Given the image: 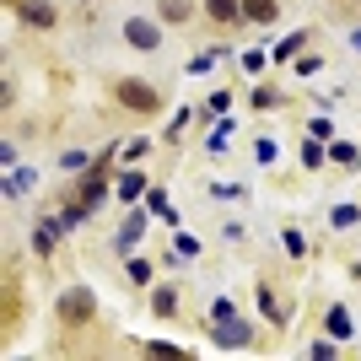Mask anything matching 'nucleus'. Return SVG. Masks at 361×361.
I'll list each match as a JSON object with an SVG mask.
<instances>
[{
	"instance_id": "11",
	"label": "nucleus",
	"mask_w": 361,
	"mask_h": 361,
	"mask_svg": "<svg viewBox=\"0 0 361 361\" xmlns=\"http://www.w3.org/2000/svg\"><path fill=\"white\" fill-rule=\"evenodd\" d=\"M151 318H178V286H151Z\"/></svg>"
},
{
	"instance_id": "21",
	"label": "nucleus",
	"mask_w": 361,
	"mask_h": 361,
	"mask_svg": "<svg viewBox=\"0 0 361 361\" xmlns=\"http://www.w3.org/2000/svg\"><path fill=\"white\" fill-rule=\"evenodd\" d=\"M200 254V238H178V254H173V259H195Z\"/></svg>"
},
{
	"instance_id": "8",
	"label": "nucleus",
	"mask_w": 361,
	"mask_h": 361,
	"mask_svg": "<svg viewBox=\"0 0 361 361\" xmlns=\"http://www.w3.org/2000/svg\"><path fill=\"white\" fill-rule=\"evenodd\" d=\"M205 22L211 27H243V0H205Z\"/></svg>"
},
{
	"instance_id": "10",
	"label": "nucleus",
	"mask_w": 361,
	"mask_h": 361,
	"mask_svg": "<svg viewBox=\"0 0 361 361\" xmlns=\"http://www.w3.org/2000/svg\"><path fill=\"white\" fill-rule=\"evenodd\" d=\"M157 16L167 27H183V22H195V0H157Z\"/></svg>"
},
{
	"instance_id": "1",
	"label": "nucleus",
	"mask_w": 361,
	"mask_h": 361,
	"mask_svg": "<svg viewBox=\"0 0 361 361\" xmlns=\"http://www.w3.org/2000/svg\"><path fill=\"white\" fill-rule=\"evenodd\" d=\"M108 97H114L124 114H135V119H151V114H162V92L151 87L146 75H114V81H108Z\"/></svg>"
},
{
	"instance_id": "18",
	"label": "nucleus",
	"mask_w": 361,
	"mask_h": 361,
	"mask_svg": "<svg viewBox=\"0 0 361 361\" xmlns=\"http://www.w3.org/2000/svg\"><path fill=\"white\" fill-rule=\"evenodd\" d=\"M140 189H146V178H140V173H130V178H124V183H119V195H124V200H135V195H140Z\"/></svg>"
},
{
	"instance_id": "24",
	"label": "nucleus",
	"mask_w": 361,
	"mask_h": 361,
	"mask_svg": "<svg viewBox=\"0 0 361 361\" xmlns=\"http://www.w3.org/2000/svg\"><path fill=\"white\" fill-rule=\"evenodd\" d=\"M350 49H356V54H361V27H356V32H350Z\"/></svg>"
},
{
	"instance_id": "7",
	"label": "nucleus",
	"mask_w": 361,
	"mask_h": 361,
	"mask_svg": "<svg viewBox=\"0 0 361 361\" xmlns=\"http://www.w3.org/2000/svg\"><path fill=\"white\" fill-rule=\"evenodd\" d=\"M75 200H81L87 211H97V205L108 200V178L103 173H75Z\"/></svg>"
},
{
	"instance_id": "5",
	"label": "nucleus",
	"mask_w": 361,
	"mask_h": 361,
	"mask_svg": "<svg viewBox=\"0 0 361 361\" xmlns=\"http://www.w3.org/2000/svg\"><path fill=\"white\" fill-rule=\"evenodd\" d=\"M124 44L151 54V49H162V27H157L151 16H124Z\"/></svg>"
},
{
	"instance_id": "16",
	"label": "nucleus",
	"mask_w": 361,
	"mask_h": 361,
	"mask_svg": "<svg viewBox=\"0 0 361 361\" xmlns=\"http://www.w3.org/2000/svg\"><path fill=\"white\" fill-rule=\"evenodd\" d=\"M140 356H167V361H178L183 350H178V345H167V340H146V345H140Z\"/></svg>"
},
{
	"instance_id": "23",
	"label": "nucleus",
	"mask_w": 361,
	"mask_h": 361,
	"mask_svg": "<svg viewBox=\"0 0 361 361\" xmlns=\"http://www.w3.org/2000/svg\"><path fill=\"white\" fill-rule=\"evenodd\" d=\"M286 248H291V259H307V243H302L297 232H286Z\"/></svg>"
},
{
	"instance_id": "9",
	"label": "nucleus",
	"mask_w": 361,
	"mask_h": 361,
	"mask_svg": "<svg viewBox=\"0 0 361 361\" xmlns=\"http://www.w3.org/2000/svg\"><path fill=\"white\" fill-rule=\"evenodd\" d=\"M243 22H254V27L281 22V0H243Z\"/></svg>"
},
{
	"instance_id": "4",
	"label": "nucleus",
	"mask_w": 361,
	"mask_h": 361,
	"mask_svg": "<svg viewBox=\"0 0 361 361\" xmlns=\"http://www.w3.org/2000/svg\"><path fill=\"white\" fill-rule=\"evenodd\" d=\"M254 297H259V313L270 318L275 329H286V324H291V302H286V291H275V281H259Z\"/></svg>"
},
{
	"instance_id": "17",
	"label": "nucleus",
	"mask_w": 361,
	"mask_h": 361,
	"mask_svg": "<svg viewBox=\"0 0 361 361\" xmlns=\"http://www.w3.org/2000/svg\"><path fill=\"white\" fill-rule=\"evenodd\" d=\"M124 270H130V281H135V286H151V264H146V259H130Z\"/></svg>"
},
{
	"instance_id": "15",
	"label": "nucleus",
	"mask_w": 361,
	"mask_h": 361,
	"mask_svg": "<svg viewBox=\"0 0 361 361\" xmlns=\"http://www.w3.org/2000/svg\"><path fill=\"white\" fill-rule=\"evenodd\" d=\"M307 44H313V32H297V38H286V44L275 49V65H281V60H291V54H297V49H307Z\"/></svg>"
},
{
	"instance_id": "12",
	"label": "nucleus",
	"mask_w": 361,
	"mask_h": 361,
	"mask_svg": "<svg viewBox=\"0 0 361 361\" xmlns=\"http://www.w3.org/2000/svg\"><path fill=\"white\" fill-rule=\"evenodd\" d=\"M16 318H27V297L16 286V275L6 281V329H16Z\"/></svg>"
},
{
	"instance_id": "13",
	"label": "nucleus",
	"mask_w": 361,
	"mask_h": 361,
	"mask_svg": "<svg viewBox=\"0 0 361 361\" xmlns=\"http://www.w3.org/2000/svg\"><path fill=\"white\" fill-rule=\"evenodd\" d=\"M60 232H65L60 221H44L38 232H32V254H38V259H49V254H54V243H60Z\"/></svg>"
},
{
	"instance_id": "6",
	"label": "nucleus",
	"mask_w": 361,
	"mask_h": 361,
	"mask_svg": "<svg viewBox=\"0 0 361 361\" xmlns=\"http://www.w3.org/2000/svg\"><path fill=\"white\" fill-rule=\"evenodd\" d=\"M11 11L27 22V27H38V32H54L60 27V11L49 6V0H11Z\"/></svg>"
},
{
	"instance_id": "2",
	"label": "nucleus",
	"mask_w": 361,
	"mask_h": 361,
	"mask_svg": "<svg viewBox=\"0 0 361 361\" xmlns=\"http://www.w3.org/2000/svg\"><path fill=\"white\" fill-rule=\"evenodd\" d=\"M54 318H60L65 334H81L92 318H97V291L92 286H65L60 302H54Z\"/></svg>"
},
{
	"instance_id": "20",
	"label": "nucleus",
	"mask_w": 361,
	"mask_h": 361,
	"mask_svg": "<svg viewBox=\"0 0 361 361\" xmlns=\"http://www.w3.org/2000/svg\"><path fill=\"white\" fill-rule=\"evenodd\" d=\"M324 162V151H318V140H307V146H302V167H318Z\"/></svg>"
},
{
	"instance_id": "3",
	"label": "nucleus",
	"mask_w": 361,
	"mask_h": 361,
	"mask_svg": "<svg viewBox=\"0 0 361 361\" xmlns=\"http://www.w3.org/2000/svg\"><path fill=\"white\" fill-rule=\"evenodd\" d=\"M211 340L221 350H248V345H254V324L238 318V313H232V318H211Z\"/></svg>"
},
{
	"instance_id": "19",
	"label": "nucleus",
	"mask_w": 361,
	"mask_h": 361,
	"mask_svg": "<svg viewBox=\"0 0 361 361\" xmlns=\"http://www.w3.org/2000/svg\"><path fill=\"white\" fill-rule=\"evenodd\" d=\"M307 135H313V140H329L334 124H329V119H307Z\"/></svg>"
},
{
	"instance_id": "22",
	"label": "nucleus",
	"mask_w": 361,
	"mask_h": 361,
	"mask_svg": "<svg viewBox=\"0 0 361 361\" xmlns=\"http://www.w3.org/2000/svg\"><path fill=\"white\" fill-rule=\"evenodd\" d=\"M356 221V205H334V226H350Z\"/></svg>"
},
{
	"instance_id": "14",
	"label": "nucleus",
	"mask_w": 361,
	"mask_h": 361,
	"mask_svg": "<svg viewBox=\"0 0 361 361\" xmlns=\"http://www.w3.org/2000/svg\"><path fill=\"white\" fill-rule=\"evenodd\" d=\"M281 103H286L281 87H254V108H281Z\"/></svg>"
}]
</instances>
